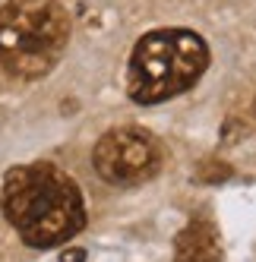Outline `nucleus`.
I'll list each match as a JSON object with an SVG mask.
<instances>
[{
	"label": "nucleus",
	"instance_id": "obj_1",
	"mask_svg": "<svg viewBox=\"0 0 256 262\" xmlns=\"http://www.w3.org/2000/svg\"><path fill=\"white\" fill-rule=\"evenodd\" d=\"M7 221L35 250L60 247L86 228V199L67 171L48 161L10 167L0 190Z\"/></svg>",
	"mask_w": 256,
	"mask_h": 262
},
{
	"label": "nucleus",
	"instance_id": "obj_5",
	"mask_svg": "<svg viewBox=\"0 0 256 262\" xmlns=\"http://www.w3.org/2000/svg\"><path fill=\"white\" fill-rule=\"evenodd\" d=\"M222 237L209 218H193L174 240V262H222Z\"/></svg>",
	"mask_w": 256,
	"mask_h": 262
},
{
	"label": "nucleus",
	"instance_id": "obj_3",
	"mask_svg": "<svg viewBox=\"0 0 256 262\" xmlns=\"http://www.w3.org/2000/svg\"><path fill=\"white\" fill-rule=\"evenodd\" d=\"M70 41L60 0H7L0 7V67L16 79H41L57 67Z\"/></svg>",
	"mask_w": 256,
	"mask_h": 262
},
{
	"label": "nucleus",
	"instance_id": "obj_2",
	"mask_svg": "<svg viewBox=\"0 0 256 262\" xmlns=\"http://www.w3.org/2000/svg\"><path fill=\"white\" fill-rule=\"evenodd\" d=\"M209 67V48L196 32L158 29L136 41L126 63V92L136 104H161L184 95Z\"/></svg>",
	"mask_w": 256,
	"mask_h": 262
},
{
	"label": "nucleus",
	"instance_id": "obj_4",
	"mask_svg": "<svg viewBox=\"0 0 256 262\" xmlns=\"http://www.w3.org/2000/svg\"><path fill=\"white\" fill-rule=\"evenodd\" d=\"M92 164L104 183L136 186L158 174L161 145L152 133H145L139 126H114L95 142Z\"/></svg>",
	"mask_w": 256,
	"mask_h": 262
},
{
	"label": "nucleus",
	"instance_id": "obj_6",
	"mask_svg": "<svg viewBox=\"0 0 256 262\" xmlns=\"http://www.w3.org/2000/svg\"><path fill=\"white\" fill-rule=\"evenodd\" d=\"M63 262H82V253L73 250V256H63Z\"/></svg>",
	"mask_w": 256,
	"mask_h": 262
}]
</instances>
